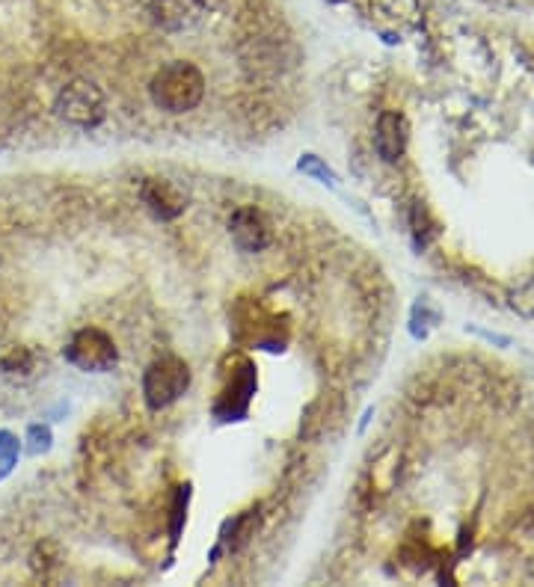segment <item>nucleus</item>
Returning a JSON list of instances; mask_svg holds the SVG:
<instances>
[{
  "instance_id": "obj_6",
  "label": "nucleus",
  "mask_w": 534,
  "mask_h": 587,
  "mask_svg": "<svg viewBox=\"0 0 534 587\" xmlns=\"http://www.w3.org/2000/svg\"><path fill=\"white\" fill-rule=\"evenodd\" d=\"M202 0H152L149 15L158 27L178 33V30H190L199 18H202Z\"/></svg>"
},
{
  "instance_id": "obj_9",
  "label": "nucleus",
  "mask_w": 534,
  "mask_h": 587,
  "mask_svg": "<svg viewBox=\"0 0 534 587\" xmlns=\"http://www.w3.org/2000/svg\"><path fill=\"white\" fill-rule=\"evenodd\" d=\"M15 457H18V442L9 433H0V478L12 469Z\"/></svg>"
},
{
  "instance_id": "obj_4",
  "label": "nucleus",
  "mask_w": 534,
  "mask_h": 587,
  "mask_svg": "<svg viewBox=\"0 0 534 587\" xmlns=\"http://www.w3.org/2000/svg\"><path fill=\"white\" fill-rule=\"evenodd\" d=\"M69 362H75L81 371H107L116 362V347L107 333L101 330H81L72 338L66 350Z\"/></svg>"
},
{
  "instance_id": "obj_8",
  "label": "nucleus",
  "mask_w": 534,
  "mask_h": 587,
  "mask_svg": "<svg viewBox=\"0 0 534 587\" xmlns=\"http://www.w3.org/2000/svg\"><path fill=\"white\" fill-rule=\"evenodd\" d=\"M374 149L386 164H395L404 155V149H407V122L398 113H383L377 119Z\"/></svg>"
},
{
  "instance_id": "obj_10",
  "label": "nucleus",
  "mask_w": 534,
  "mask_h": 587,
  "mask_svg": "<svg viewBox=\"0 0 534 587\" xmlns=\"http://www.w3.org/2000/svg\"><path fill=\"white\" fill-rule=\"evenodd\" d=\"M30 365H33V356L27 353V350H12L6 359H3V371H9V374H27L30 371Z\"/></svg>"
},
{
  "instance_id": "obj_11",
  "label": "nucleus",
  "mask_w": 534,
  "mask_h": 587,
  "mask_svg": "<svg viewBox=\"0 0 534 587\" xmlns=\"http://www.w3.org/2000/svg\"><path fill=\"white\" fill-rule=\"evenodd\" d=\"M300 169H303V172H315V175H321L324 181H333V172L324 167L318 158H312V155H306V158L300 161Z\"/></svg>"
},
{
  "instance_id": "obj_5",
  "label": "nucleus",
  "mask_w": 534,
  "mask_h": 587,
  "mask_svg": "<svg viewBox=\"0 0 534 587\" xmlns=\"http://www.w3.org/2000/svg\"><path fill=\"white\" fill-rule=\"evenodd\" d=\"M235 247L244 252H262L270 244V226L256 208H238L229 220Z\"/></svg>"
},
{
  "instance_id": "obj_7",
  "label": "nucleus",
  "mask_w": 534,
  "mask_h": 587,
  "mask_svg": "<svg viewBox=\"0 0 534 587\" xmlns=\"http://www.w3.org/2000/svg\"><path fill=\"white\" fill-rule=\"evenodd\" d=\"M143 202L161 220H176L178 214L187 208V196L181 193V187H176L167 178H149L143 184Z\"/></svg>"
},
{
  "instance_id": "obj_12",
  "label": "nucleus",
  "mask_w": 534,
  "mask_h": 587,
  "mask_svg": "<svg viewBox=\"0 0 534 587\" xmlns=\"http://www.w3.org/2000/svg\"><path fill=\"white\" fill-rule=\"evenodd\" d=\"M30 439H33L30 451H45L48 442H51V433H48V427H33V430H30Z\"/></svg>"
},
{
  "instance_id": "obj_1",
  "label": "nucleus",
  "mask_w": 534,
  "mask_h": 587,
  "mask_svg": "<svg viewBox=\"0 0 534 587\" xmlns=\"http://www.w3.org/2000/svg\"><path fill=\"white\" fill-rule=\"evenodd\" d=\"M149 92H152L155 107H161L167 113H187V110H193L202 101L205 78H202V72L193 63L176 60V63H167L152 78Z\"/></svg>"
},
{
  "instance_id": "obj_3",
  "label": "nucleus",
  "mask_w": 534,
  "mask_h": 587,
  "mask_svg": "<svg viewBox=\"0 0 534 587\" xmlns=\"http://www.w3.org/2000/svg\"><path fill=\"white\" fill-rule=\"evenodd\" d=\"M54 110L72 125L92 128L104 119V95H101L98 86L89 84V81H75L57 95Z\"/></svg>"
},
{
  "instance_id": "obj_2",
  "label": "nucleus",
  "mask_w": 534,
  "mask_h": 587,
  "mask_svg": "<svg viewBox=\"0 0 534 587\" xmlns=\"http://www.w3.org/2000/svg\"><path fill=\"white\" fill-rule=\"evenodd\" d=\"M187 386H190V368L176 356H164V359L152 362L143 377V395L152 410L170 407L187 392Z\"/></svg>"
}]
</instances>
